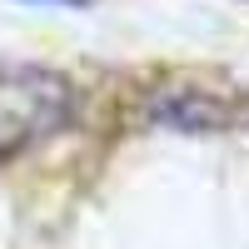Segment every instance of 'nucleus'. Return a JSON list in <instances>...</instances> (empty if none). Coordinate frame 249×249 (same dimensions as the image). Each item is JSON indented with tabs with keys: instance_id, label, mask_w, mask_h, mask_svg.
Instances as JSON below:
<instances>
[{
	"instance_id": "f257e3e1",
	"label": "nucleus",
	"mask_w": 249,
	"mask_h": 249,
	"mask_svg": "<svg viewBox=\"0 0 249 249\" xmlns=\"http://www.w3.org/2000/svg\"><path fill=\"white\" fill-rule=\"evenodd\" d=\"M75 120V85L45 65L0 70V160H15L55 140Z\"/></svg>"
},
{
	"instance_id": "f03ea898",
	"label": "nucleus",
	"mask_w": 249,
	"mask_h": 249,
	"mask_svg": "<svg viewBox=\"0 0 249 249\" xmlns=\"http://www.w3.org/2000/svg\"><path fill=\"white\" fill-rule=\"evenodd\" d=\"M144 120L175 135H230L249 130V85H214L199 75H175L144 90Z\"/></svg>"
},
{
	"instance_id": "7ed1b4c3",
	"label": "nucleus",
	"mask_w": 249,
	"mask_h": 249,
	"mask_svg": "<svg viewBox=\"0 0 249 249\" xmlns=\"http://www.w3.org/2000/svg\"><path fill=\"white\" fill-rule=\"evenodd\" d=\"M65 5H80V0H65Z\"/></svg>"
}]
</instances>
